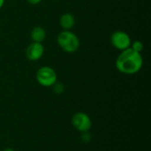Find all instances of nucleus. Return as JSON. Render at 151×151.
Returning <instances> with one entry per match:
<instances>
[{
	"label": "nucleus",
	"mask_w": 151,
	"mask_h": 151,
	"mask_svg": "<svg viewBox=\"0 0 151 151\" xmlns=\"http://www.w3.org/2000/svg\"><path fill=\"white\" fill-rule=\"evenodd\" d=\"M30 38L34 42H41L45 40L46 38V31L45 29L41 26L35 27L30 33Z\"/></svg>",
	"instance_id": "nucleus-8"
},
{
	"label": "nucleus",
	"mask_w": 151,
	"mask_h": 151,
	"mask_svg": "<svg viewBox=\"0 0 151 151\" xmlns=\"http://www.w3.org/2000/svg\"><path fill=\"white\" fill-rule=\"evenodd\" d=\"M44 46L41 42H31L25 50L26 57L30 61H37L41 59L44 54Z\"/></svg>",
	"instance_id": "nucleus-6"
},
{
	"label": "nucleus",
	"mask_w": 151,
	"mask_h": 151,
	"mask_svg": "<svg viewBox=\"0 0 151 151\" xmlns=\"http://www.w3.org/2000/svg\"><path fill=\"white\" fill-rule=\"evenodd\" d=\"M75 23V17L70 12L63 13L59 18V25L63 30H71L74 27Z\"/></svg>",
	"instance_id": "nucleus-7"
},
{
	"label": "nucleus",
	"mask_w": 151,
	"mask_h": 151,
	"mask_svg": "<svg viewBox=\"0 0 151 151\" xmlns=\"http://www.w3.org/2000/svg\"><path fill=\"white\" fill-rule=\"evenodd\" d=\"M4 2H5V0H0V10H1V9H2V7L4 6Z\"/></svg>",
	"instance_id": "nucleus-11"
},
{
	"label": "nucleus",
	"mask_w": 151,
	"mask_h": 151,
	"mask_svg": "<svg viewBox=\"0 0 151 151\" xmlns=\"http://www.w3.org/2000/svg\"><path fill=\"white\" fill-rule=\"evenodd\" d=\"M130 48L133 49L134 50L139 52V53H142V51L143 50L144 45H143L142 42H141V41H134V42H131Z\"/></svg>",
	"instance_id": "nucleus-9"
},
{
	"label": "nucleus",
	"mask_w": 151,
	"mask_h": 151,
	"mask_svg": "<svg viewBox=\"0 0 151 151\" xmlns=\"http://www.w3.org/2000/svg\"><path fill=\"white\" fill-rule=\"evenodd\" d=\"M111 42L115 49L122 51L130 47L132 39L127 32L117 30L111 35Z\"/></svg>",
	"instance_id": "nucleus-4"
},
{
	"label": "nucleus",
	"mask_w": 151,
	"mask_h": 151,
	"mask_svg": "<svg viewBox=\"0 0 151 151\" xmlns=\"http://www.w3.org/2000/svg\"><path fill=\"white\" fill-rule=\"evenodd\" d=\"M73 127L81 133H87L92 127V120L90 117L84 112H76L72 117Z\"/></svg>",
	"instance_id": "nucleus-5"
},
{
	"label": "nucleus",
	"mask_w": 151,
	"mask_h": 151,
	"mask_svg": "<svg viewBox=\"0 0 151 151\" xmlns=\"http://www.w3.org/2000/svg\"><path fill=\"white\" fill-rule=\"evenodd\" d=\"M57 42L60 49L66 53H74L81 46L79 37L71 30H62L57 36Z\"/></svg>",
	"instance_id": "nucleus-2"
},
{
	"label": "nucleus",
	"mask_w": 151,
	"mask_h": 151,
	"mask_svg": "<svg viewBox=\"0 0 151 151\" xmlns=\"http://www.w3.org/2000/svg\"><path fill=\"white\" fill-rule=\"evenodd\" d=\"M116 68L121 73L132 75L139 73L143 65L142 53H139L130 47L120 51L115 62Z\"/></svg>",
	"instance_id": "nucleus-1"
},
{
	"label": "nucleus",
	"mask_w": 151,
	"mask_h": 151,
	"mask_svg": "<svg viewBox=\"0 0 151 151\" xmlns=\"http://www.w3.org/2000/svg\"><path fill=\"white\" fill-rule=\"evenodd\" d=\"M3 151H15L13 149H12V148H6V149H4Z\"/></svg>",
	"instance_id": "nucleus-12"
},
{
	"label": "nucleus",
	"mask_w": 151,
	"mask_h": 151,
	"mask_svg": "<svg viewBox=\"0 0 151 151\" xmlns=\"http://www.w3.org/2000/svg\"><path fill=\"white\" fill-rule=\"evenodd\" d=\"M35 78H36L37 82L41 86L50 88V87H52L57 82L58 76H57L55 70L52 67L45 65V66L40 67L37 70Z\"/></svg>",
	"instance_id": "nucleus-3"
},
{
	"label": "nucleus",
	"mask_w": 151,
	"mask_h": 151,
	"mask_svg": "<svg viewBox=\"0 0 151 151\" xmlns=\"http://www.w3.org/2000/svg\"><path fill=\"white\" fill-rule=\"evenodd\" d=\"M27 2L29 4H32V5H35V4H38L42 2V0H27Z\"/></svg>",
	"instance_id": "nucleus-10"
}]
</instances>
